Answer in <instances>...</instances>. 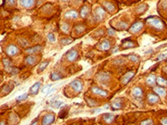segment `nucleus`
<instances>
[{"label": "nucleus", "instance_id": "423d86ee", "mask_svg": "<svg viewBox=\"0 0 167 125\" xmlns=\"http://www.w3.org/2000/svg\"><path fill=\"white\" fill-rule=\"evenodd\" d=\"M18 48L13 44H10L6 48V53L8 54V56H14L15 54L18 53Z\"/></svg>", "mask_w": 167, "mask_h": 125}, {"label": "nucleus", "instance_id": "6ab92c4d", "mask_svg": "<svg viewBox=\"0 0 167 125\" xmlns=\"http://www.w3.org/2000/svg\"><path fill=\"white\" fill-rule=\"evenodd\" d=\"M43 49L42 46L40 45H37L35 47H33V48H30V49H26V53H36V52H39L41 49Z\"/></svg>", "mask_w": 167, "mask_h": 125}, {"label": "nucleus", "instance_id": "5701e85b", "mask_svg": "<svg viewBox=\"0 0 167 125\" xmlns=\"http://www.w3.org/2000/svg\"><path fill=\"white\" fill-rule=\"evenodd\" d=\"M103 118H104V120L106 123H108V124H110V123H111L114 120V115L111 113H104L103 115Z\"/></svg>", "mask_w": 167, "mask_h": 125}, {"label": "nucleus", "instance_id": "e433bc0d", "mask_svg": "<svg viewBox=\"0 0 167 125\" xmlns=\"http://www.w3.org/2000/svg\"><path fill=\"white\" fill-rule=\"evenodd\" d=\"M51 87H52V84H48L44 86V88H42V93H48V92L50 90Z\"/></svg>", "mask_w": 167, "mask_h": 125}, {"label": "nucleus", "instance_id": "412c9836", "mask_svg": "<svg viewBox=\"0 0 167 125\" xmlns=\"http://www.w3.org/2000/svg\"><path fill=\"white\" fill-rule=\"evenodd\" d=\"M3 66H4L5 69L9 70V72H12V70H13V68H11V62H10L9 59H7V58L3 59Z\"/></svg>", "mask_w": 167, "mask_h": 125}, {"label": "nucleus", "instance_id": "a878e982", "mask_svg": "<svg viewBox=\"0 0 167 125\" xmlns=\"http://www.w3.org/2000/svg\"><path fill=\"white\" fill-rule=\"evenodd\" d=\"M116 28L119 29V30H123V29H125L127 28V24L125 22H123V21H119V22H118L116 24Z\"/></svg>", "mask_w": 167, "mask_h": 125}, {"label": "nucleus", "instance_id": "9b49d317", "mask_svg": "<svg viewBox=\"0 0 167 125\" xmlns=\"http://www.w3.org/2000/svg\"><path fill=\"white\" fill-rule=\"evenodd\" d=\"M53 121H54V115H53V114H47V115H45L44 117V118H43L42 124L44 125L50 124H52V123H53Z\"/></svg>", "mask_w": 167, "mask_h": 125}, {"label": "nucleus", "instance_id": "bb28decb", "mask_svg": "<svg viewBox=\"0 0 167 125\" xmlns=\"http://www.w3.org/2000/svg\"><path fill=\"white\" fill-rule=\"evenodd\" d=\"M99 79H100L101 82L104 83L105 81H108L109 79H110V76L107 74H105V73H102V74L99 75Z\"/></svg>", "mask_w": 167, "mask_h": 125}, {"label": "nucleus", "instance_id": "0eeeda50", "mask_svg": "<svg viewBox=\"0 0 167 125\" xmlns=\"http://www.w3.org/2000/svg\"><path fill=\"white\" fill-rule=\"evenodd\" d=\"M37 62H38V58H37V57H35V56H33V55L28 56V57L24 59V62H25V64L28 66L34 65Z\"/></svg>", "mask_w": 167, "mask_h": 125}, {"label": "nucleus", "instance_id": "de8ad7c7", "mask_svg": "<svg viewBox=\"0 0 167 125\" xmlns=\"http://www.w3.org/2000/svg\"><path fill=\"white\" fill-rule=\"evenodd\" d=\"M100 110H101V108H97V109L93 110V112H100Z\"/></svg>", "mask_w": 167, "mask_h": 125}, {"label": "nucleus", "instance_id": "b1692460", "mask_svg": "<svg viewBox=\"0 0 167 125\" xmlns=\"http://www.w3.org/2000/svg\"><path fill=\"white\" fill-rule=\"evenodd\" d=\"M88 13H89V8L88 6L84 5V7H82L81 10H80V16H81V18H84L88 15Z\"/></svg>", "mask_w": 167, "mask_h": 125}, {"label": "nucleus", "instance_id": "2f4dec72", "mask_svg": "<svg viewBox=\"0 0 167 125\" xmlns=\"http://www.w3.org/2000/svg\"><path fill=\"white\" fill-rule=\"evenodd\" d=\"M49 61H44V62H43L42 63L40 64L39 67V72H42V71H44V69H45V68H46L47 66L49 65Z\"/></svg>", "mask_w": 167, "mask_h": 125}, {"label": "nucleus", "instance_id": "49530a36", "mask_svg": "<svg viewBox=\"0 0 167 125\" xmlns=\"http://www.w3.org/2000/svg\"><path fill=\"white\" fill-rule=\"evenodd\" d=\"M109 34H110V35H114L115 34V32H114V30H112V29H109Z\"/></svg>", "mask_w": 167, "mask_h": 125}, {"label": "nucleus", "instance_id": "c9c22d12", "mask_svg": "<svg viewBox=\"0 0 167 125\" xmlns=\"http://www.w3.org/2000/svg\"><path fill=\"white\" fill-rule=\"evenodd\" d=\"M129 60H131V61H133L135 62H139V57H138L137 55H135V54H130V55L129 56Z\"/></svg>", "mask_w": 167, "mask_h": 125}, {"label": "nucleus", "instance_id": "393cba45", "mask_svg": "<svg viewBox=\"0 0 167 125\" xmlns=\"http://www.w3.org/2000/svg\"><path fill=\"white\" fill-rule=\"evenodd\" d=\"M146 9H147V5L143 3V4H141V5L138 6L135 10H136L137 13H142V12H145Z\"/></svg>", "mask_w": 167, "mask_h": 125}, {"label": "nucleus", "instance_id": "7ed1b4c3", "mask_svg": "<svg viewBox=\"0 0 167 125\" xmlns=\"http://www.w3.org/2000/svg\"><path fill=\"white\" fill-rule=\"evenodd\" d=\"M105 15V10L102 7H97L94 11V18L97 21H101Z\"/></svg>", "mask_w": 167, "mask_h": 125}, {"label": "nucleus", "instance_id": "f03ea898", "mask_svg": "<svg viewBox=\"0 0 167 125\" xmlns=\"http://www.w3.org/2000/svg\"><path fill=\"white\" fill-rule=\"evenodd\" d=\"M143 27H144L143 23L141 22V21H138V22H135V24H132V26L129 28V31L131 33H136L140 32Z\"/></svg>", "mask_w": 167, "mask_h": 125}, {"label": "nucleus", "instance_id": "473e14b6", "mask_svg": "<svg viewBox=\"0 0 167 125\" xmlns=\"http://www.w3.org/2000/svg\"><path fill=\"white\" fill-rule=\"evenodd\" d=\"M60 28H61V30L63 31V32L68 33L69 28V24H68L67 23H63V24H61V26H60Z\"/></svg>", "mask_w": 167, "mask_h": 125}, {"label": "nucleus", "instance_id": "aec40b11", "mask_svg": "<svg viewBox=\"0 0 167 125\" xmlns=\"http://www.w3.org/2000/svg\"><path fill=\"white\" fill-rule=\"evenodd\" d=\"M154 93H156L158 95H160V96H165L166 94V89H165L164 88H162V87H155V88H154Z\"/></svg>", "mask_w": 167, "mask_h": 125}, {"label": "nucleus", "instance_id": "8fccbe9b", "mask_svg": "<svg viewBox=\"0 0 167 125\" xmlns=\"http://www.w3.org/2000/svg\"><path fill=\"white\" fill-rule=\"evenodd\" d=\"M163 70H164V71H165V72H166V73H167V67H165V68H163Z\"/></svg>", "mask_w": 167, "mask_h": 125}, {"label": "nucleus", "instance_id": "c756f323", "mask_svg": "<svg viewBox=\"0 0 167 125\" xmlns=\"http://www.w3.org/2000/svg\"><path fill=\"white\" fill-rule=\"evenodd\" d=\"M133 47H135L134 43H132V42H130V41L126 42V40L123 41V48L124 49H129V48H133Z\"/></svg>", "mask_w": 167, "mask_h": 125}, {"label": "nucleus", "instance_id": "ea45409f", "mask_svg": "<svg viewBox=\"0 0 167 125\" xmlns=\"http://www.w3.org/2000/svg\"><path fill=\"white\" fill-rule=\"evenodd\" d=\"M167 57V53H160L159 54V55L157 56V60H159V61H160V60H163L165 59Z\"/></svg>", "mask_w": 167, "mask_h": 125}, {"label": "nucleus", "instance_id": "1a4fd4ad", "mask_svg": "<svg viewBox=\"0 0 167 125\" xmlns=\"http://www.w3.org/2000/svg\"><path fill=\"white\" fill-rule=\"evenodd\" d=\"M18 3L24 8H30L34 6V0H18Z\"/></svg>", "mask_w": 167, "mask_h": 125}, {"label": "nucleus", "instance_id": "9d476101", "mask_svg": "<svg viewBox=\"0 0 167 125\" xmlns=\"http://www.w3.org/2000/svg\"><path fill=\"white\" fill-rule=\"evenodd\" d=\"M91 91L94 93V94H97L99 96H102V97H106V96L108 95V93H107L105 91L103 90L101 88H98V87H92Z\"/></svg>", "mask_w": 167, "mask_h": 125}, {"label": "nucleus", "instance_id": "39448f33", "mask_svg": "<svg viewBox=\"0 0 167 125\" xmlns=\"http://www.w3.org/2000/svg\"><path fill=\"white\" fill-rule=\"evenodd\" d=\"M77 56H78V52H77V50H75V49H70L67 53H66V58H67V59L70 62L75 61L76 59V58H77Z\"/></svg>", "mask_w": 167, "mask_h": 125}, {"label": "nucleus", "instance_id": "58836bf2", "mask_svg": "<svg viewBox=\"0 0 167 125\" xmlns=\"http://www.w3.org/2000/svg\"><path fill=\"white\" fill-rule=\"evenodd\" d=\"M64 105V103H63V102H61V101H56L53 103V106H54V108H59Z\"/></svg>", "mask_w": 167, "mask_h": 125}, {"label": "nucleus", "instance_id": "2eb2a0df", "mask_svg": "<svg viewBox=\"0 0 167 125\" xmlns=\"http://www.w3.org/2000/svg\"><path fill=\"white\" fill-rule=\"evenodd\" d=\"M147 99L150 103H155L159 101V97L154 93H149L147 96Z\"/></svg>", "mask_w": 167, "mask_h": 125}, {"label": "nucleus", "instance_id": "f3484780", "mask_svg": "<svg viewBox=\"0 0 167 125\" xmlns=\"http://www.w3.org/2000/svg\"><path fill=\"white\" fill-rule=\"evenodd\" d=\"M146 83H147L148 85H150V86H151V85H154V83H156V77L154 76V74H150L149 76L146 78V80H145Z\"/></svg>", "mask_w": 167, "mask_h": 125}, {"label": "nucleus", "instance_id": "ddd939ff", "mask_svg": "<svg viewBox=\"0 0 167 125\" xmlns=\"http://www.w3.org/2000/svg\"><path fill=\"white\" fill-rule=\"evenodd\" d=\"M103 4H104V7L105 8V9H106L108 12H114L115 11V5H114L113 3H110V2L104 1V3H103Z\"/></svg>", "mask_w": 167, "mask_h": 125}, {"label": "nucleus", "instance_id": "4468645a", "mask_svg": "<svg viewBox=\"0 0 167 125\" xmlns=\"http://www.w3.org/2000/svg\"><path fill=\"white\" fill-rule=\"evenodd\" d=\"M64 17L66 18H77L78 12L75 11V10H69V11H67L64 13Z\"/></svg>", "mask_w": 167, "mask_h": 125}, {"label": "nucleus", "instance_id": "f257e3e1", "mask_svg": "<svg viewBox=\"0 0 167 125\" xmlns=\"http://www.w3.org/2000/svg\"><path fill=\"white\" fill-rule=\"evenodd\" d=\"M148 24H150V26H152L157 30H162L165 28V24L162 22L160 18H154V17H150L145 19Z\"/></svg>", "mask_w": 167, "mask_h": 125}, {"label": "nucleus", "instance_id": "f8f14e48", "mask_svg": "<svg viewBox=\"0 0 167 125\" xmlns=\"http://www.w3.org/2000/svg\"><path fill=\"white\" fill-rule=\"evenodd\" d=\"M41 86V83L40 82H37L33 85L32 87L29 88V93L32 95H36L38 93L39 90V88Z\"/></svg>", "mask_w": 167, "mask_h": 125}, {"label": "nucleus", "instance_id": "20e7f679", "mask_svg": "<svg viewBox=\"0 0 167 125\" xmlns=\"http://www.w3.org/2000/svg\"><path fill=\"white\" fill-rule=\"evenodd\" d=\"M69 85H70V87L75 92H80L82 90V88H83V84H82L81 81L78 80V79L72 81V82L69 83Z\"/></svg>", "mask_w": 167, "mask_h": 125}, {"label": "nucleus", "instance_id": "4c0bfd02", "mask_svg": "<svg viewBox=\"0 0 167 125\" xmlns=\"http://www.w3.org/2000/svg\"><path fill=\"white\" fill-rule=\"evenodd\" d=\"M47 38H48V40L49 42H51V43H53V42H55V40H56L55 36L53 35V33H49L48 34V36H47Z\"/></svg>", "mask_w": 167, "mask_h": 125}, {"label": "nucleus", "instance_id": "a19ab883", "mask_svg": "<svg viewBox=\"0 0 167 125\" xmlns=\"http://www.w3.org/2000/svg\"><path fill=\"white\" fill-rule=\"evenodd\" d=\"M86 101H87L88 104L90 106H91V107H94V106L96 105V102L95 101H93L92 99H86Z\"/></svg>", "mask_w": 167, "mask_h": 125}, {"label": "nucleus", "instance_id": "37998d69", "mask_svg": "<svg viewBox=\"0 0 167 125\" xmlns=\"http://www.w3.org/2000/svg\"><path fill=\"white\" fill-rule=\"evenodd\" d=\"M26 98H27V93H24V94L18 96L16 100H17V101H22V100H24V99H26Z\"/></svg>", "mask_w": 167, "mask_h": 125}, {"label": "nucleus", "instance_id": "c03bdc74", "mask_svg": "<svg viewBox=\"0 0 167 125\" xmlns=\"http://www.w3.org/2000/svg\"><path fill=\"white\" fill-rule=\"evenodd\" d=\"M4 3L7 5H13L15 3V0H4Z\"/></svg>", "mask_w": 167, "mask_h": 125}, {"label": "nucleus", "instance_id": "cd10ccee", "mask_svg": "<svg viewBox=\"0 0 167 125\" xmlns=\"http://www.w3.org/2000/svg\"><path fill=\"white\" fill-rule=\"evenodd\" d=\"M121 105H122V103H121V102L119 101V100H115V101L111 104V107L114 110H116V109H119V108H121Z\"/></svg>", "mask_w": 167, "mask_h": 125}, {"label": "nucleus", "instance_id": "a211bd4d", "mask_svg": "<svg viewBox=\"0 0 167 125\" xmlns=\"http://www.w3.org/2000/svg\"><path fill=\"white\" fill-rule=\"evenodd\" d=\"M100 49H101L102 50H104V51L109 50L110 49V42L109 40H107V39L103 40L101 44H100Z\"/></svg>", "mask_w": 167, "mask_h": 125}, {"label": "nucleus", "instance_id": "dca6fc26", "mask_svg": "<svg viewBox=\"0 0 167 125\" xmlns=\"http://www.w3.org/2000/svg\"><path fill=\"white\" fill-rule=\"evenodd\" d=\"M132 93L136 98H141L143 96V91H142V89L140 87L134 88V89L132 90Z\"/></svg>", "mask_w": 167, "mask_h": 125}, {"label": "nucleus", "instance_id": "4be33fe9", "mask_svg": "<svg viewBox=\"0 0 167 125\" xmlns=\"http://www.w3.org/2000/svg\"><path fill=\"white\" fill-rule=\"evenodd\" d=\"M156 83L157 84H159L160 86H167V80L165 79L162 77H157L156 78Z\"/></svg>", "mask_w": 167, "mask_h": 125}, {"label": "nucleus", "instance_id": "72a5a7b5", "mask_svg": "<svg viewBox=\"0 0 167 125\" xmlns=\"http://www.w3.org/2000/svg\"><path fill=\"white\" fill-rule=\"evenodd\" d=\"M73 40H72L71 38H63L60 40V43L61 44L63 45H67V44H69L70 43H72Z\"/></svg>", "mask_w": 167, "mask_h": 125}, {"label": "nucleus", "instance_id": "7c9ffc66", "mask_svg": "<svg viewBox=\"0 0 167 125\" xmlns=\"http://www.w3.org/2000/svg\"><path fill=\"white\" fill-rule=\"evenodd\" d=\"M84 29L85 28L83 26V25H77V26L75 27V33H78V34H80L81 33H83L84 31Z\"/></svg>", "mask_w": 167, "mask_h": 125}, {"label": "nucleus", "instance_id": "f704fd0d", "mask_svg": "<svg viewBox=\"0 0 167 125\" xmlns=\"http://www.w3.org/2000/svg\"><path fill=\"white\" fill-rule=\"evenodd\" d=\"M50 78L52 79L53 81H57V80H59V79H61V77L59 76V75L57 73H52V74H51Z\"/></svg>", "mask_w": 167, "mask_h": 125}, {"label": "nucleus", "instance_id": "a18cd8bd", "mask_svg": "<svg viewBox=\"0 0 167 125\" xmlns=\"http://www.w3.org/2000/svg\"><path fill=\"white\" fill-rule=\"evenodd\" d=\"M160 123H161L162 124H167V118H162V119L160 120Z\"/></svg>", "mask_w": 167, "mask_h": 125}, {"label": "nucleus", "instance_id": "c85d7f7f", "mask_svg": "<svg viewBox=\"0 0 167 125\" xmlns=\"http://www.w3.org/2000/svg\"><path fill=\"white\" fill-rule=\"evenodd\" d=\"M10 84H11V83H9V84H8V85H6V86H3V88H2V92L5 91L4 95L8 94V93H10L12 89L13 88V86L10 88Z\"/></svg>", "mask_w": 167, "mask_h": 125}, {"label": "nucleus", "instance_id": "09e8293b", "mask_svg": "<svg viewBox=\"0 0 167 125\" xmlns=\"http://www.w3.org/2000/svg\"><path fill=\"white\" fill-rule=\"evenodd\" d=\"M163 7H164L165 8H167V0L165 1V5L163 4Z\"/></svg>", "mask_w": 167, "mask_h": 125}, {"label": "nucleus", "instance_id": "79ce46f5", "mask_svg": "<svg viewBox=\"0 0 167 125\" xmlns=\"http://www.w3.org/2000/svg\"><path fill=\"white\" fill-rule=\"evenodd\" d=\"M141 124L142 125H146V124H153V121L151 119H147V120H144L141 123Z\"/></svg>", "mask_w": 167, "mask_h": 125}, {"label": "nucleus", "instance_id": "6e6552de", "mask_svg": "<svg viewBox=\"0 0 167 125\" xmlns=\"http://www.w3.org/2000/svg\"><path fill=\"white\" fill-rule=\"evenodd\" d=\"M134 76H135V72H133V71L128 72L126 74L124 75V77L122 78V83L123 84H127V83L131 80Z\"/></svg>", "mask_w": 167, "mask_h": 125}]
</instances>
